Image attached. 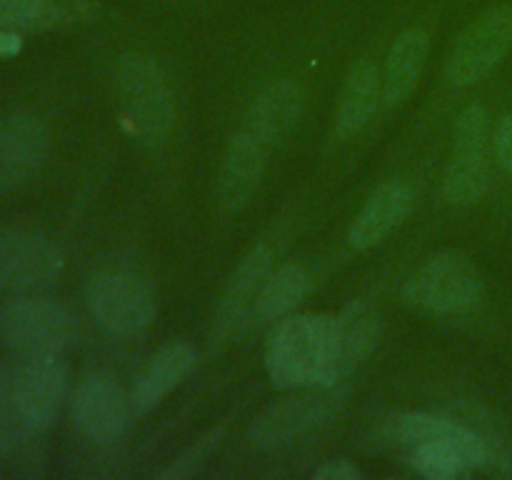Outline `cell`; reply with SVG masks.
<instances>
[{
    "instance_id": "cell-8",
    "label": "cell",
    "mask_w": 512,
    "mask_h": 480,
    "mask_svg": "<svg viewBox=\"0 0 512 480\" xmlns=\"http://www.w3.org/2000/svg\"><path fill=\"white\" fill-rule=\"evenodd\" d=\"M60 270L63 253L50 238L33 230L0 233V290L40 293L58 280Z\"/></svg>"
},
{
    "instance_id": "cell-17",
    "label": "cell",
    "mask_w": 512,
    "mask_h": 480,
    "mask_svg": "<svg viewBox=\"0 0 512 480\" xmlns=\"http://www.w3.org/2000/svg\"><path fill=\"white\" fill-rule=\"evenodd\" d=\"M395 438L410 448L415 443H443L458 450L473 470L485 468V443L478 430L458 423V420L438 418L428 413H408L395 420Z\"/></svg>"
},
{
    "instance_id": "cell-6",
    "label": "cell",
    "mask_w": 512,
    "mask_h": 480,
    "mask_svg": "<svg viewBox=\"0 0 512 480\" xmlns=\"http://www.w3.org/2000/svg\"><path fill=\"white\" fill-rule=\"evenodd\" d=\"M88 305L93 318L115 335L143 330L155 315V295L135 270H108L90 280Z\"/></svg>"
},
{
    "instance_id": "cell-3",
    "label": "cell",
    "mask_w": 512,
    "mask_h": 480,
    "mask_svg": "<svg viewBox=\"0 0 512 480\" xmlns=\"http://www.w3.org/2000/svg\"><path fill=\"white\" fill-rule=\"evenodd\" d=\"M3 343L15 358L65 355L78 343V325L63 305L48 298H18L0 315Z\"/></svg>"
},
{
    "instance_id": "cell-27",
    "label": "cell",
    "mask_w": 512,
    "mask_h": 480,
    "mask_svg": "<svg viewBox=\"0 0 512 480\" xmlns=\"http://www.w3.org/2000/svg\"><path fill=\"white\" fill-rule=\"evenodd\" d=\"M363 478V473H360L355 465H350L348 460H328V463L320 465L318 470H315V480H358Z\"/></svg>"
},
{
    "instance_id": "cell-4",
    "label": "cell",
    "mask_w": 512,
    "mask_h": 480,
    "mask_svg": "<svg viewBox=\"0 0 512 480\" xmlns=\"http://www.w3.org/2000/svg\"><path fill=\"white\" fill-rule=\"evenodd\" d=\"M490 115L480 105H470L458 115L453 133V155L445 165L443 195L453 208L478 203L488 190Z\"/></svg>"
},
{
    "instance_id": "cell-29",
    "label": "cell",
    "mask_w": 512,
    "mask_h": 480,
    "mask_svg": "<svg viewBox=\"0 0 512 480\" xmlns=\"http://www.w3.org/2000/svg\"><path fill=\"white\" fill-rule=\"evenodd\" d=\"M20 50H23V40H20V35L15 33L13 28L0 25V60L13 58V55H18Z\"/></svg>"
},
{
    "instance_id": "cell-21",
    "label": "cell",
    "mask_w": 512,
    "mask_h": 480,
    "mask_svg": "<svg viewBox=\"0 0 512 480\" xmlns=\"http://www.w3.org/2000/svg\"><path fill=\"white\" fill-rule=\"evenodd\" d=\"M380 100V70L373 60L363 58L353 65L343 85V95H340V110L338 123H335V133L338 138H350V135L360 133L370 118H373L375 108Z\"/></svg>"
},
{
    "instance_id": "cell-25",
    "label": "cell",
    "mask_w": 512,
    "mask_h": 480,
    "mask_svg": "<svg viewBox=\"0 0 512 480\" xmlns=\"http://www.w3.org/2000/svg\"><path fill=\"white\" fill-rule=\"evenodd\" d=\"M30 438L20 418L18 395H15V373L0 363V455H10Z\"/></svg>"
},
{
    "instance_id": "cell-19",
    "label": "cell",
    "mask_w": 512,
    "mask_h": 480,
    "mask_svg": "<svg viewBox=\"0 0 512 480\" xmlns=\"http://www.w3.org/2000/svg\"><path fill=\"white\" fill-rule=\"evenodd\" d=\"M300 110H303V90H300L298 83L285 78L268 85V88L253 100L250 110L245 113L243 125H248L255 133L265 135L268 140L278 143V140L293 128Z\"/></svg>"
},
{
    "instance_id": "cell-13",
    "label": "cell",
    "mask_w": 512,
    "mask_h": 480,
    "mask_svg": "<svg viewBox=\"0 0 512 480\" xmlns=\"http://www.w3.org/2000/svg\"><path fill=\"white\" fill-rule=\"evenodd\" d=\"M273 145V140L265 135L255 133L248 125H240L218 175V203L225 210H240L253 198L263 180Z\"/></svg>"
},
{
    "instance_id": "cell-28",
    "label": "cell",
    "mask_w": 512,
    "mask_h": 480,
    "mask_svg": "<svg viewBox=\"0 0 512 480\" xmlns=\"http://www.w3.org/2000/svg\"><path fill=\"white\" fill-rule=\"evenodd\" d=\"M495 153H498L500 165L512 173V113L505 115L500 123L498 135H495Z\"/></svg>"
},
{
    "instance_id": "cell-11",
    "label": "cell",
    "mask_w": 512,
    "mask_h": 480,
    "mask_svg": "<svg viewBox=\"0 0 512 480\" xmlns=\"http://www.w3.org/2000/svg\"><path fill=\"white\" fill-rule=\"evenodd\" d=\"M270 265H273V250L268 245H255L238 268L233 270L225 288L223 298H220L218 315H215V338L223 343L240 338L248 325H253L255 303L263 290V283L270 275Z\"/></svg>"
},
{
    "instance_id": "cell-16",
    "label": "cell",
    "mask_w": 512,
    "mask_h": 480,
    "mask_svg": "<svg viewBox=\"0 0 512 480\" xmlns=\"http://www.w3.org/2000/svg\"><path fill=\"white\" fill-rule=\"evenodd\" d=\"M195 363H198V353L185 340H168L163 348H158V353L150 358L133 385V393H130L133 413H150L180 380L193 373Z\"/></svg>"
},
{
    "instance_id": "cell-22",
    "label": "cell",
    "mask_w": 512,
    "mask_h": 480,
    "mask_svg": "<svg viewBox=\"0 0 512 480\" xmlns=\"http://www.w3.org/2000/svg\"><path fill=\"white\" fill-rule=\"evenodd\" d=\"M310 278L298 265H285L278 273H270L263 283L253 313V325H265L288 315L308 295Z\"/></svg>"
},
{
    "instance_id": "cell-1",
    "label": "cell",
    "mask_w": 512,
    "mask_h": 480,
    "mask_svg": "<svg viewBox=\"0 0 512 480\" xmlns=\"http://www.w3.org/2000/svg\"><path fill=\"white\" fill-rule=\"evenodd\" d=\"M265 368L278 388H333L335 378V318L293 315L280 320L265 343Z\"/></svg>"
},
{
    "instance_id": "cell-18",
    "label": "cell",
    "mask_w": 512,
    "mask_h": 480,
    "mask_svg": "<svg viewBox=\"0 0 512 480\" xmlns=\"http://www.w3.org/2000/svg\"><path fill=\"white\" fill-rule=\"evenodd\" d=\"M383 320L365 300H350L335 318V378L343 380L380 343Z\"/></svg>"
},
{
    "instance_id": "cell-7",
    "label": "cell",
    "mask_w": 512,
    "mask_h": 480,
    "mask_svg": "<svg viewBox=\"0 0 512 480\" xmlns=\"http://www.w3.org/2000/svg\"><path fill=\"white\" fill-rule=\"evenodd\" d=\"M13 373L20 418L30 435H40L53 428L68 398V365L63 355L18 358Z\"/></svg>"
},
{
    "instance_id": "cell-26",
    "label": "cell",
    "mask_w": 512,
    "mask_h": 480,
    "mask_svg": "<svg viewBox=\"0 0 512 480\" xmlns=\"http://www.w3.org/2000/svg\"><path fill=\"white\" fill-rule=\"evenodd\" d=\"M220 435H223V430H213L208 438L198 440V443L190 445L188 450H183V453H180L178 458H175L173 463L163 470V473H160V478L178 480V478H188V475L198 473V470L203 468L205 460H208L210 450L220 443Z\"/></svg>"
},
{
    "instance_id": "cell-15",
    "label": "cell",
    "mask_w": 512,
    "mask_h": 480,
    "mask_svg": "<svg viewBox=\"0 0 512 480\" xmlns=\"http://www.w3.org/2000/svg\"><path fill=\"white\" fill-rule=\"evenodd\" d=\"M415 203L413 183L405 178L388 180L380 185L363 210L358 213L355 223L350 225V245L358 250H368L383 243L400 223L410 215Z\"/></svg>"
},
{
    "instance_id": "cell-12",
    "label": "cell",
    "mask_w": 512,
    "mask_h": 480,
    "mask_svg": "<svg viewBox=\"0 0 512 480\" xmlns=\"http://www.w3.org/2000/svg\"><path fill=\"white\" fill-rule=\"evenodd\" d=\"M50 153V133L33 115L0 118V193L20 188L40 173Z\"/></svg>"
},
{
    "instance_id": "cell-20",
    "label": "cell",
    "mask_w": 512,
    "mask_h": 480,
    "mask_svg": "<svg viewBox=\"0 0 512 480\" xmlns=\"http://www.w3.org/2000/svg\"><path fill=\"white\" fill-rule=\"evenodd\" d=\"M430 38L423 28H410L398 35L388 55V70H385L383 100L395 108L403 103L418 85L423 65L428 60Z\"/></svg>"
},
{
    "instance_id": "cell-9",
    "label": "cell",
    "mask_w": 512,
    "mask_h": 480,
    "mask_svg": "<svg viewBox=\"0 0 512 480\" xmlns=\"http://www.w3.org/2000/svg\"><path fill=\"white\" fill-rule=\"evenodd\" d=\"M512 48V5H498L480 15L458 38L445 75L453 85L483 80Z\"/></svg>"
},
{
    "instance_id": "cell-5",
    "label": "cell",
    "mask_w": 512,
    "mask_h": 480,
    "mask_svg": "<svg viewBox=\"0 0 512 480\" xmlns=\"http://www.w3.org/2000/svg\"><path fill=\"white\" fill-rule=\"evenodd\" d=\"M403 295L410 305L433 313H458L480 303L483 280L465 255L445 250L410 275Z\"/></svg>"
},
{
    "instance_id": "cell-23",
    "label": "cell",
    "mask_w": 512,
    "mask_h": 480,
    "mask_svg": "<svg viewBox=\"0 0 512 480\" xmlns=\"http://www.w3.org/2000/svg\"><path fill=\"white\" fill-rule=\"evenodd\" d=\"M68 0H0V25L13 30H40L60 23Z\"/></svg>"
},
{
    "instance_id": "cell-24",
    "label": "cell",
    "mask_w": 512,
    "mask_h": 480,
    "mask_svg": "<svg viewBox=\"0 0 512 480\" xmlns=\"http://www.w3.org/2000/svg\"><path fill=\"white\" fill-rule=\"evenodd\" d=\"M410 463L420 475L430 480H450L470 473V465L455 448L443 443H415L410 445Z\"/></svg>"
},
{
    "instance_id": "cell-14",
    "label": "cell",
    "mask_w": 512,
    "mask_h": 480,
    "mask_svg": "<svg viewBox=\"0 0 512 480\" xmlns=\"http://www.w3.org/2000/svg\"><path fill=\"white\" fill-rule=\"evenodd\" d=\"M333 398L318 393L293 395L268 405L250 425V440L263 450H278L298 440L315 425L323 423L333 410Z\"/></svg>"
},
{
    "instance_id": "cell-10",
    "label": "cell",
    "mask_w": 512,
    "mask_h": 480,
    "mask_svg": "<svg viewBox=\"0 0 512 480\" xmlns=\"http://www.w3.org/2000/svg\"><path fill=\"white\" fill-rule=\"evenodd\" d=\"M70 413L75 428L85 440L95 445H110L128 433L133 405L113 380L93 375L75 388Z\"/></svg>"
},
{
    "instance_id": "cell-2",
    "label": "cell",
    "mask_w": 512,
    "mask_h": 480,
    "mask_svg": "<svg viewBox=\"0 0 512 480\" xmlns=\"http://www.w3.org/2000/svg\"><path fill=\"white\" fill-rule=\"evenodd\" d=\"M118 88L130 130L143 143L160 145L173 128L175 105L168 75L150 55L128 53L118 63Z\"/></svg>"
}]
</instances>
